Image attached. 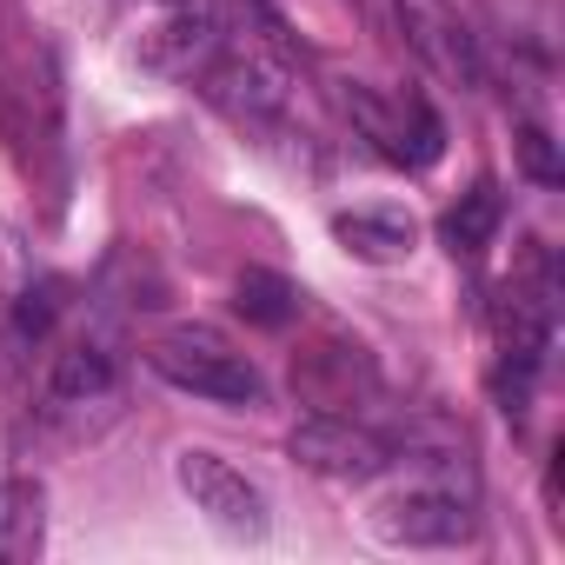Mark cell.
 I'll return each instance as SVG.
<instances>
[{
    "label": "cell",
    "mask_w": 565,
    "mask_h": 565,
    "mask_svg": "<svg viewBox=\"0 0 565 565\" xmlns=\"http://www.w3.org/2000/svg\"><path fill=\"white\" fill-rule=\"evenodd\" d=\"M147 366L173 386V393H193V399H213V406H259L266 399V380L246 353H233L213 327H180V333H160L147 347Z\"/></svg>",
    "instance_id": "cell-1"
},
{
    "label": "cell",
    "mask_w": 565,
    "mask_h": 565,
    "mask_svg": "<svg viewBox=\"0 0 565 565\" xmlns=\"http://www.w3.org/2000/svg\"><path fill=\"white\" fill-rule=\"evenodd\" d=\"M287 452H294L307 472L340 479V486H366V479H380V472L393 466V446H386L373 426L347 419V413H313V419H300L294 439H287Z\"/></svg>",
    "instance_id": "cell-2"
},
{
    "label": "cell",
    "mask_w": 565,
    "mask_h": 565,
    "mask_svg": "<svg viewBox=\"0 0 565 565\" xmlns=\"http://www.w3.org/2000/svg\"><path fill=\"white\" fill-rule=\"evenodd\" d=\"M173 479H180V492L193 499V512H206L220 532H233V539H266V525H273L266 492H259L239 466H226L220 452H180V459H173Z\"/></svg>",
    "instance_id": "cell-3"
},
{
    "label": "cell",
    "mask_w": 565,
    "mask_h": 565,
    "mask_svg": "<svg viewBox=\"0 0 565 565\" xmlns=\"http://www.w3.org/2000/svg\"><path fill=\"white\" fill-rule=\"evenodd\" d=\"M347 114H353V127L373 140V153H386L393 167H433L439 147H446V127H439V114H433L426 100L393 107V100H380L366 81H347Z\"/></svg>",
    "instance_id": "cell-4"
},
{
    "label": "cell",
    "mask_w": 565,
    "mask_h": 565,
    "mask_svg": "<svg viewBox=\"0 0 565 565\" xmlns=\"http://www.w3.org/2000/svg\"><path fill=\"white\" fill-rule=\"evenodd\" d=\"M399 8V28H406V47L452 87H486V61H479V41L472 28L459 21L452 0H393Z\"/></svg>",
    "instance_id": "cell-5"
},
{
    "label": "cell",
    "mask_w": 565,
    "mask_h": 565,
    "mask_svg": "<svg viewBox=\"0 0 565 565\" xmlns=\"http://www.w3.org/2000/svg\"><path fill=\"white\" fill-rule=\"evenodd\" d=\"M200 87H206L233 120H246V127H273L279 114H287V74H279L266 54L239 47V41H226V47L213 54V67L200 74Z\"/></svg>",
    "instance_id": "cell-6"
},
{
    "label": "cell",
    "mask_w": 565,
    "mask_h": 565,
    "mask_svg": "<svg viewBox=\"0 0 565 565\" xmlns=\"http://www.w3.org/2000/svg\"><path fill=\"white\" fill-rule=\"evenodd\" d=\"M373 525L393 545H459L472 539V499H459L452 486H406L373 512Z\"/></svg>",
    "instance_id": "cell-7"
},
{
    "label": "cell",
    "mask_w": 565,
    "mask_h": 565,
    "mask_svg": "<svg viewBox=\"0 0 565 565\" xmlns=\"http://www.w3.org/2000/svg\"><path fill=\"white\" fill-rule=\"evenodd\" d=\"M226 47V28L200 8V0H180V8L147 34V67L153 74H167V81H200L206 67H213V54Z\"/></svg>",
    "instance_id": "cell-8"
},
{
    "label": "cell",
    "mask_w": 565,
    "mask_h": 565,
    "mask_svg": "<svg viewBox=\"0 0 565 565\" xmlns=\"http://www.w3.org/2000/svg\"><path fill=\"white\" fill-rule=\"evenodd\" d=\"M333 239H340L353 259H366V266H399V259L413 253L419 226H413L399 206H353V213L333 220Z\"/></svg>",
    "instance_id": "cell-9"
},
{
    "label": "cell",
    "mask_w": 565,
    "mask_h": 565,
    "mask_svg": "<svg viewBox=\"0 0 565 565\" xmlns=\"http://www.w3.org/2000/svg\"><path fill=\"white\" fill-rule=\"evenodd\" d=\"M114 386H120V366L94 340L54 353V366H47V399L54 406H100V399H114Z\"/></svg>",
    "instance_id": "cell-10"
},
{
    "label": "cell",
    "mask_w": 565,
    "mask_h": 565,
    "mask_svg": "<svg viewBox=\"0 0 565 565\" xmlns=\"http://www.w3.org/2000/svg\"><path fill=\"white\" fill-rule=\"evenodd\" d=\"M233 307H239L253 327L279 333V327H294V313H300V287H294V279H279V273H266V266H246V273L233 279Z\"/></svg>",
    "instance_id": "cell-11"
},
{
    "label": "cell",
    "mask_w": 565,
    "mask_h": 565,
    "mask_svg": "<svg viewBox=\"0 0 565 565\" xmlns=\"http://www.w3.org/2000/svg\"><path fill=\"white\" fill-rule=\"evenodd\" d=\"M34 545H41V486L8 479L0 486V565L34 558Z\"/></svg>",
    "instance_id": "cell-12"
},
{
    "label": "cell",
    "mask_w": 565,
    "mask_h": 565,
    "mask_svg": "<svg viewBox=\"0 0 565 565\" xmlns=\"http://www.w3.org/2000/svg\"><path fill=\"white\" fill-rule=\"evenodd\" d=\"M499 220H505L499 193H492V186H472V193H459V206L439 220V239H446L452 253H479V246H492Z\"/></svg>",
    "instance_id": "cell-13"
},
{
    "label": "cell",
    "mask_w": 565,
    "mask_h": 565,
    "mask_svg": "<svg viewBox=\"0 0 565 565\" xmlns=\"http://www.w3.org/2000/svg\"><path fill=\"white\" fill-rule=\"evenodd\" d=\"M519 167H525L539 186H558V180H565V160H558V147H552L545 127H519Z\"/></svg>",
    "instance_id": "cell-14"
},
{
    "label": "cell",
    "mask_w": 565,
    "mask_h": 565,
    "mask_svg": "<svg viewBox=\"0 0 565 565\" xmlns=\"http://www.w3.org/2000/svg\"><path fill=\"white\" fill-rule=\"evenodd\" d=\"M47 327H54V287H41V294H28V300H21V333H28V340H41Z\"/></svg>",
    "instance_id": "cell-15"
}]
</instances>
